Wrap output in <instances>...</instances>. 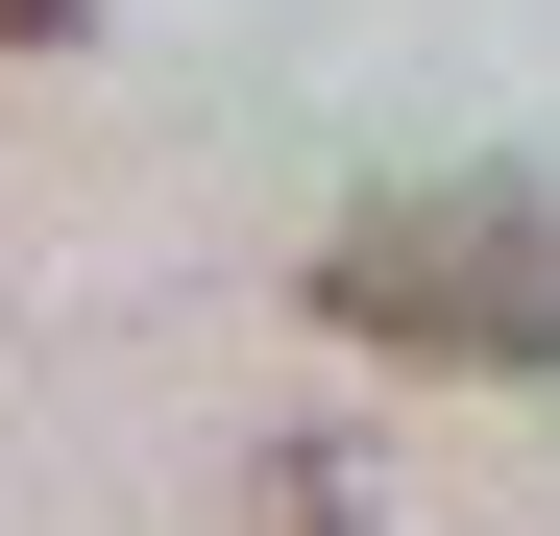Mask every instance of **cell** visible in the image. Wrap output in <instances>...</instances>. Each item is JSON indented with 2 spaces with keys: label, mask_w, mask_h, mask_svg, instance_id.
<instances>
[{
  "label": "cell",
  "mask_w": 560,
  "mask_h": 536,
  "mask_svg": "<svg viewBox=\"0 0 560 536\" xmlns=\"http://www.w3.org/2000/svg\"><path fill=\"white\" fill-rule=\"evenodd\" d=\"M293 317L365 366H463V391H560V196L536 171H415V196H341L293 244Z\"/></svg>",
  "instance_id": "1"
},
{
  "label": "cell",
  "mask_w": 560,
  "mask_h": 536,
  "mask_svg": "<svg viewBox=\"0 0 560 536\" xmlns=\"http://www.w3.org/2000/svg\"><path fill=\"white\" fill-rule=\"evenodd\" d=\"M244 536H365V464H341V415H293L244 464Z\"/></svg>",
  "instance_id": "2"
},
{
  "label": "cell",
  "mask_w": 560,
  "mask_h": 536,
  "mask_svg": "<svg viewBox=\"0 0 560 536\" xmlns=\"http://www.w3.org/2000/svg\"><path fill=\"white\" fill-rule=\"evenodd\" d=\"M0 49H98V0H0Z\"/></svg>",
  "instance_id": "3"
}]
</instances>
